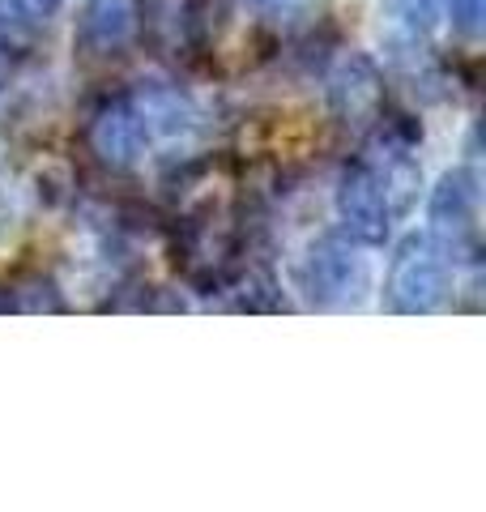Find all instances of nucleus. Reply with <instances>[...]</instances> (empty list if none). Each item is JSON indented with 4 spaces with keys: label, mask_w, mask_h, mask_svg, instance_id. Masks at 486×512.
Here are the masks:
<instances>
[{
    "label": "nucleus",
    "mask_w": 486,
    "mask_h": 512,
    "mask_svg": "<svg viewBox=\"0 0 486 512\" xmlns=\"http://www.w3.org/2000/svg\"><path fill=\"white\" fill-rule=\"evenodd\" d=\"M295 286L320 312L359 308L371 286V269H367V256L359 252V239L337 235V231L312 239L295 265Z\"/></svg>",
    "instance_id": "1"
},
{
    "label": "nucleus",
    "mask_w": 486,
    "mask_h": 512,
    "mask_svg": "<svg viewBox=\"0 0 486 512\" xmlns=\"http://www.w3.org/2000/svg\"><path fill=\"white\" fill-rule=\"evenodd\" d=\"M388 308L401 316H431L452 299V261L431 235H405L384 282Z\"/></svg>",
    "instance_id": "2"
},
{
    "label": "nucleus",
    "mask_w": 486,
    "mask_h": 512,
    "mask_svg": "<svg viewBox=\"0 0 486 512\" xmlns=\"http://www.w3.org/2000/svg\"><path fill=\"white\" fill-rule=\"evenodd\" d=\"M482 180L474 167H452L440 175V184L431 188L427 201V222H431V239L440 244L448 256H465L478 261L482 248Z\"/></svg>",
    "instance_id": "3"
},
{
    "label": "nucleus",
    "mask_w": 486,
    "mask_h": 512,
    "mask_svg": "<svg viewBox=\"0 0 486 512\" xmlns=\"http://www.w3.org/2000/svg\"><path fill=\"white\" fill-rule=\"evenodd\" d=\"M324 99L333 120H342L346 128H371L388 107V82L367 52H346L324 77Z\"/></svg>",
    "instance_id": "4"
},
{
    "label": "nucleus",
    "mask_w": 486,
    "mask_h": 512,
    "mask_svg": "<svg viewBox=\"0 0 486 512\" xmlns=\"http://www.w3.org/2000/svg\"><path fill=\"white\" fill-rule=\"evenodd\" d=\"M337 218H342V231L350 239H359L363 248H376L388 239L393 210H388L384 188L367 163H350L337 175Z\"/></svg>",
    "instance_id": "5"
},
{
    "label": "nucleus",
    "mask_w": 486,
    "mask_h": 512,
    "mask_svg": "<svg viewBox=\"0 0 486 512\" xmlns=\"http://www.w3.org/2000/svg\"><path fill=\"white\" fill-rule=\"evenodd\" d=\"M141 30V0H86L77 13V52L81 56H120Z\"/></svg>",
    "instance_id": "6"
},
{
    "label": "nucleus",
    "mask_w": 486,
    "mask_h": 512,
    "mask_svg": "<svg viewBox=\"0 0 486 512\" xmlns=\"http://www.w3.org/2000/svg\"><path fill=\"white\" fill-rule=\"evenodd\" d=\"M86 141H90V150H94V158H99L103 167L124 171V167H133L137 158L145 154V141H150V133H145L133 99H107L99 111H94Z\"/></svg>",
    "instance_id": "7"
},
{
    "label": "nucleus",
    "mask_w": 486,
    "mask_h": 512,
    "mask_svg": "<svg viewBox=\"0 0 486 512\" xmlns=\"http://www.w3.org/2000/svg\"><path fill=\"white\" fill-rule=\"evenodd\" d=\"M367 167H371V175H376L380 188H384L388 210H393V214H410L414 201H418V188H423V167H418L410 141H401L393 133H380V141L371 146Z\"/></svg>",
    "instance_id": "8"
},
{
    "label": "nucleus",
    "mask_w": 486,
    "mask_h": 512,
    "mask_svg": "<svg viewBox=\"0 0 486 512\" xmlns=\"http://www.w3.org/2000/svg\"><path fill=\"white\" fill-rule=\"evenodd\" d=\"M133 107L145 124V133H158V137H188L201 128V107L188 90L171 86V82H141L133 94Z\"/></svg>",
    "instance_id": "9"
},
{
    "label": "nucleus",
    "mask_w": 486,
    "mask_h": 512,
    "mask_svg": "<svg viewBox=\"0 0 486 512\" xmlns=\"http://www.w3.org/2000/svg\"><path fill=\"white\" fill-rule=\"evenodd\" d=\"M60 0H0V43L35 47L52 26Z\"/></svg>",
    "instance_id": "10"
},
{
    "label": "nucleus",
    "mask_w": 486,
    "mask_h": 512,
    "mask_svg": "<svg viewBox=\"0 0 486 512\" xmlns=\"http://www.w3.org/2000/svg\"><path fill=\"white\" fill-rule=\"evenodd\" d=\"M231 0H184L180 5V35L188 52H209L218 43Z\"/></svg>",
    "instance_id": "11"
},
{
    "label": "nucleus",
    "mask_w": 486,
    "mask_h": 512,
    "mask_svg": "<svg viewBox=\"0 0 486 512\" xmlns=\"http://www.w3.org/2000/svg\"><path fill=\"white\" fill-rule=\"evenodd\" d=\"M0 308L9 312H64L69 308V299H64V291L56 286V278H47L43 269H30V274L13 278L5 299H0Z\"/></svg>",
    "instance_id": "12"
},
{
    "label": "nucleus",
    "mask_w": 486,
    "mask_h": 512,
    "mask_svg": "<svg viewBox=\"0 0 486 512\" xmlns=\"http://www.w3.org/2000/svg\"><path fill=\"white\" fill-rule=\"evenodd\" d=\"M384 9L410 43L427 39L431 30L440 26V0H384Z\"/></svg>",
    "instance_id": "13"
},
{
    "label": "nucleus",
    "mask_w": 486,
    "mask_h": 512,
    "mask_svg": "<svg viewBox=\"0 0 486 512\" xmlns=\"http://www.w3.org/2000/svg\"><path fill=\"white\" fill-rule=\"evenodd\" d=\"M448 22L457 39L478 43L486 30V0H448Z\"/></svg>",
    "instance_id": "14"
},
{
    "label": "nucleus",
    "mask_w": 486,
    "mask_h": 512,
    "mask_svg": "<svg viewBox=\"0 0 486 512\" xmlns=\"http://www.w3.org/2000/svg\"><path fill=\"white\" fill-rule=\"evenodd\" d=\"M248 5L269 22H286V18H303L316 0H248Z\"/></svg>",
    "instance_id": "15"
}]
</instances>
